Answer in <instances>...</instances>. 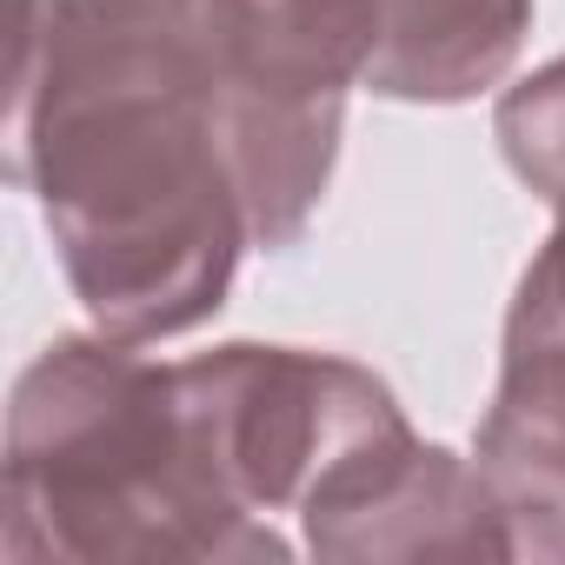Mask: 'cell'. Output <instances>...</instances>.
Returning <instances> with one entry per match:
<instances>
[{
	"label": "cell",
	"instance_id": "cell-5",
	"mask_svg": "<svg viewBox=\"0 0 565 565\" xmlns=\"http://www.w3.org/2000/svg\"><path fill=\"white\" fill-rule=\"evenodd\" d=\"M300 545L333 565L419 558H532L565 565V505L512 492L479 459L419 433L380 446L300 512Z\"/></svg>",
	"mask_w": 565,
	"mask_h": 565
},
{
	"label": "cell",
	"instance_id": "cell-2",
	"mask_svg": "<svg viewBox=\"0 0 565 565\" xmlns=\"http://www.w3.org/2000/svg\"><path fill=\"white\" fill-rule=\"evenodd\" d=\"M0 552L14 565H287L294 539L206 466L180 360L160 366L94 327L47 340L14 380Z\"/></svg>",
	"mask_w": 565,
	"mask_h": 565
},
{
	"label": "cell",
	"instance_id": "cell-8",
	"mask_svg": "<svg viewBox=\"0 0 565 565\" xmlns=\"http://www.w3.org/2000/svg\"><path fill=\"white\" fill-rule=\"evenodd\" d=\"M492 140L532 200L565 206V54L499 94Z\"/></svg>",
	"mask_w": 565,
	"mask_h": 565
},
{
	"label": "cell",
	"instance_id": "cell-7",
	"mask_svg": "<svg viewBox=\"0 0 565 565\" xmlns=\"http://www.w3.org/2000/svg\"><path fill=\"white\" fill-rule=\"evenodd\" d=\"M532 41V0H373L366 94L399 107H466L492 94Z\"/></svg>",
	"mask_w": 565,
	"mask_h": 565
},
{
	"label": "cell",
	"instance_id": "cell-6",
	"mask_svg": "<svg viewBox=\"0 0 565 565\" xmlns=\"http://www.w3.org/2000/svg\"><path fill=\"white\" fill-rule=\"evenodd\" d=\"M472 459L512 492L565 505V206H552V233L512 287Z\"/></svg>",
	"mask_w": 565,
	"mask_h": 565
},
{
	"label": "cell",
	"instance_id": "cell-4",
	"mask_svg": "<svg viewBox=\"0 0 565 565\" xmlns=\"http://www.w3.org/2000/svg\"><path fill=\"white\" fill-rule=\"evenodd\" d=\"M366 61L373 0H226V107L259 253H287L313 226Z\"/></svg>",
	"mask_w": 565,
	"mask_h": 565
},
{
	"label": "cell",
	"instance_id": "cell-1",
	"mask_svg": "<svg viewBox=\"0 0 565 565\" xmlns=\"http://www.w3.org/2000/svg\"><path fill=\"white\" fill-rule=\"evenodd\" d=\"M8 180L81 313L134 347L206 327L253 246L226 107V0H28Z\"/></svg>",
	"mask_w": 565,
	"mask_h": 565
},
{
	"label": "cell",
	"instance_id": "cell-3",
	"mask_svg": "<svg viewBox=\"0 0 565 565\" xmlns=\"http://www.w3.org/2000/svg\"><path fill=\"white\" fill-rule=\"evenodd\" d=\"M180 386L206 466L259 519H300L333 479L413 433L373 366L313 347L226 340L180 360Z\"/></svg>",
	"mask_w": 565,
	"mask_h": 565
}]
</instances>
